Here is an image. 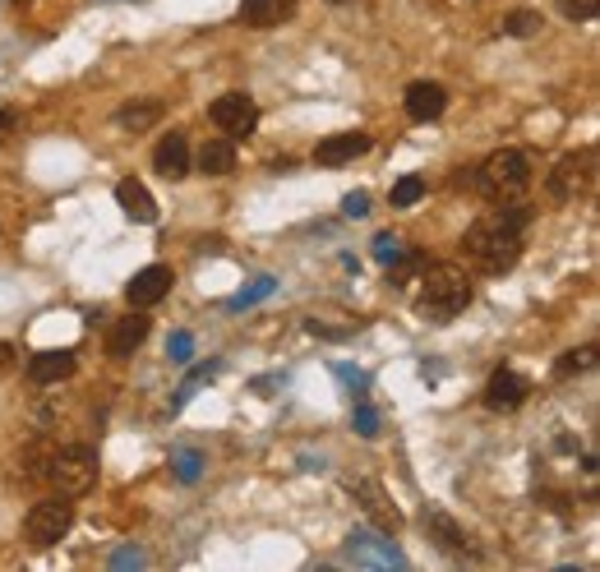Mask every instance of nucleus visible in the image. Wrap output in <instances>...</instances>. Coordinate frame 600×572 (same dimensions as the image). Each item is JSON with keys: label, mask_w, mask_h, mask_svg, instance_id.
Returning a JSON list of instances; mask_svg holds the SVG:
<instances>
[{"label": "nucleus", "mask_w": 600, "mask_h": 572, "mask_svg": "<svg viewBox=\"0 0 600 572\" xmlns=\"http://www.w3.org/2000/svg\"><path fill=\"white\" fill-rule=\"evenodd\" d=\"M527 393H531V383L522 379V374L499 370L485 383V406H490V411H517V406L527 402Z\"/></svg>", "instance_id": "nucleus-10"}, {"label": "nucleus", "mask_w": 600, "mask_h": 572, "mask_svg": "<svg viewBox=\"0 0 600 572\" xmlns=\"http://www.w3.org/2000/svg\"><path fill=\"white\" fill-rule=\"evenodd\" d=\"M144 337H148V319L139 310L130 314V319H120L116 328H111V337H107V351L116 360H125V356H134L139 346H144Z\"/></svg>", "instance_id": "nucleus-17"}, {"label": "nucleus", "mask_w": 600, "mask_h": 572, "mask_svg": "<svg viewBox=\"0 0 600 572\" xmlns=\"http://www.w3.org/2000/svg\"><path fill=\"white\" fill-rule=\"evenodd\" d=\"M157 120H162V102H157V97H144V102H125V107L116 111V125H120V130H130V134L153 130Z\"/></svg>", "instance_id": "nucleus-19"}, {"label": "nucleus", "mask_w": 600, "mask_h": 572, "mask_svg": "<svg viewBox=\"0 0 600 572\" xmlns=\"http://www.w3.org/2000/svg\"><path fill=\"white\" fill-rule=\"evenodd\" d=\"M296 5L300 0H245V5H240V24L245 28H277L296 14Z\"/></svg>", "instance_id": "nucleus-15"}, {"label": "nucleus", "mask_w": 600, "mask_h": 572, "mask_svg": "<svg viewBox=\"0 0 600 572\" xmlns=\"http://www.w3.org/2000/svg\"><path fill=\"white\" fill-rule=\"evenodd\" d=\"M139 563H144V554H139V549H120L116 559H111V568H139Z\"/></svg>", "instance_id": "nucleus-34"}, {"label": "nucleus", "mask_w": 600, "mask_h": 572, "mask_svg": "<svg viewBox=\"0 0 600 572\" xmlns=\"http://www.w3.org/2000/svg\"><path fill=\"white\" fill-rule=\"evenodd\" d=\"M476 190L490 203H513L531 190V157L522 148H499L476 167Z\"/></svg>", "instance_id": "nucleus-3"}, {"label": "nucleus", "mask_w": 600, "mask_h": 572, "mask_svg": "<svg viewBox=\"0 0 600 572\" xmlns=\"http://www.w3.org/2000/svg\"><path fill=\"white\" fill-rule=\"evenodd\" d=\"M199 171H204V176H231V171H236V143L208 139L204 148H199Z\"/></svg>", "instance_id": "nucleus-20"}, {"label": "nucleus", "mask_w": 600, "mask_h": 572, "mask_svg": "<svg viewBox=\"0 0 600 572\" xmlns=\"http://www.w3.org/2000/svg\"><path fill=\"white\" fill-rule=\"evenodd\" d=\"M351 494L365 503V513H370L374 522L384 526V531H397V526H402V513H397L393 503H388V494L374 485V480H351Z\"/></svg>", "instance_id": "nucleus-16"}, {"label": "nucleus", "mask_w": 600, "mask_h": 572, "mask_svg": "<svg viewBox=\"0 0 600 572\" xmlns=\"http://www.w3.org/2000/svg\"><path fill=\"white\" fill-rule=\"evenodd\" d=\"M153 167L167 180H185L190 176V139H185V134H167V139L153 148Z\"/></svg>", "instance_id": "nucleus-14"}, {"label": "nucleus", "mask_w": 600, "mask_h": 572, "mask_svg": "<svg viewBox=\"0 0 600 572\" xmlns=\"http://www.w3.org/2000/svg\"><path fill=\"white\" fill-rule=\"evenodd\" d=\"M347 554L356 563H384V568H402V563H407L393 540H379V536H370V531H351Z\"/></svg>", "instance_id": "nucleus-12"}, {"label": "nucleus", "mask_w": 600, "mask_h": 572, "mask_svg": "<svg viewBox=\"0 0 600 572\" xmlns=\"http://www.w3.org/2000/svg\"><path fill=\"white\" fill-rule=\"evenodd\" d=\"M540 24H545V19H540L536 10H513V14H504V19H499L504 37H536Z\"/></svg>", "instance_id": "nucleus-21"}, {"label": "nucleus", "mask_w": 600, "mask_h": 572, "mask_svg": "<svg viewBox=\"0 0 600 572\" xmlns=\"http://www.w3.org/2000/svg\"><path fill=\"white\" fill-rule=\"evenodd\" d=\"M388 199H393V208H416V203L425 199V180H420V176H402Z\"/></svg>", "instance_id": "nucleus-26"}, {"label": "nucleus", "mask_w": 600, "mask_h": 572, "mask_svg": "<svg viewBox=\"0 0 600 572\" xmlns=\"http://www.w3.org/2000/svg\"><path fill=\"white\" fill-rule=\"evenodd\" d=\"M531 222L527 203H494L490 213H480L462 236V254L476 263L480 273H504L522 259V231Z\"/></svg>", "instance_id": "nucleus-1"}, {"label": "nucleus", "mask_w": 600, "mask_h": 572, "mask_svg": "<svg viewBox=\"0 0 600 572\" xmlns=\"http://www.w3.org/2000/svg\"><path fill=\"white\" fill-rule=\"evenodd\" d=\"M356 434L360 439H374V434H379V411H374L370 402H365V397H356Z\"/></svg>", "instance_id": "nucleus-30"}, {"label": "nucleus", "mask_w": 600, "mask_h": 572, "mask_svg": "<svg viewBox=\"0 0 600 572\" xmlns=\"http://www.w3.org/2000/svg\"><path fill=\"white\" fill-rule=\"evenodd\" d=\"M360 153H370V134L347 130V134H328V139L314 148V162H319V167H342V162H356Z\"/></svg>", "instance_id": "nucleus-9"}, {"label": "nucleus", "mask_w": 600, "mask_h": 572, "mask_svg": "<svg viewBox=\"0 0 600 572\" xmlns=\"http://www.w3.org/2000/svg\"><path fill=\"white\" fill-rule=\"evenodd\" d=\"M277 291V282L273 277H254L250 286H245V291H240V296H231L227 300V310H250V305H259V300H268Z\"/></svg>", "instance_id": "nucleus-25"}, {"label": "nucleus", "mask_w": 600, "mask_h": 572, "mask_svg": "<svg viewBox=\"0 0 600 572\" xmlns=\"http://www.w3.org/2000/svg\"><path fill=\"white\" fill-rule=\"evenodd\" d=\"M402 102H407V116H411V120L430 125V120L444 116L448 93H444V84H430V79H420V84L407 88V97H402Z\"/></svg>", "instance_id": "nucleus-11"}, {"label": "nucleus", "mask_w": 600, "mask_h": 572, "mask_svg": "<svg viewBox=\"0 0 600 572\" xmlns=\"http://www.w3.org/2000/svg\"><path fill=\"white\" fill-rule=\"evenodd\" d=\"M116 203H120V213L130 217V222H144V227H153V222H157V199L148 194L144 180H120V185H116Z\"/></svg>", "instance_id": "nucleus-13"}, {"label": "nucleus", "mask_w": 600, "mask_h": 572, "mask_svg": "<svg viewBox=\"0 0 600 572\" xmlns=\"http://www.w3.org/2000/svg\"><path fill=\"white\" fill-rule=\"evenodd\" d=\"M402 250H407V245H402V240H397L393 231H379V236H374V259L384 263V268H388V263L402 259Z\"/></svg>", "instance_id": "nucleus-29"}, {"label": "nucleus", "mask_w": 600, "mask_h": 572, "mask_svg": "<svg viewBox=\"0 0 600 572\" xmlns=\"http://www.w3.org/2000/svg\"><path fill=\"white\" fill-rule=\"evenodd\" d=\"M14 125H19V116H14V111H0V143L14 134Z\"/></svg>", "instance_id": "nucleus-36"}, {"label": "nucleus", "mask_w": 600, "mask_h": 572, "mask_svg": "<svg viewBox=\"0 0 600 572\" xmlns=\"http://www.w3.org/2000/svg\"><path fill=\"white\" fill-rule=\"evenodd\" d=\"M167 356L176 360V365H190V356H194V337L180 328V333H171L167 337Z\"/></svg>", "instance_id": "nucleus-31"}, {"label": "nucleus", "mask_w": 600, "mask_h": 572, "mask_svg": "<svg viewBox=\"0 0 600 572\" xmlns=\"http://www.w3.org/2000/svg\"><path fill=\"white\" fill-rule=\"evenodd\" d=\"M171 471H176L180 485H194V480L204 476V453H199V448H180V453L171 457Z\"/></svg>", "instance_id": "nucleus-22"}, {"label": "nucleus", "mask_w": 600, "mask_h": 572, "mask_svg": "<svg viewBox=\"0 0 600 572\" xmlns=\"http://www.w3.org/2000/svg\"><path fill=\"white\" fill-rule=\"evenodd\" d=\"M430 531L439 536V545H448V549H457L462 540H467L462 531H457V522H453L448 513H430Z\"/></svg>", "instance_id": "nucleus-27"}, {"label": "nucleus", "mask_w": 600, "mask_h": 572, "mask_svg": "<svg viewBox=\"0 0 600 572\" xmlns=\"http://www.w3.org/2000/svg\"><path fill=\"white\" fill-rule=\"evenodd\" d=\"M14 360H19V356H14V346H10V342H0V379H5V374L14 370Z\"/></svg>", "instance_id": "nucleus-35"}, {"label": "nucleus", "mask_w": 600, "mask_h": 572, "mask_svg": "<svg viewBox=\"0 0 600 572\" xmlns=\"http://www.w3.org/2000/svg\"><path fill=\"white\" fill-rule=\"evenodd\" d=\"M342 213H347V217H365V213H370V194H365V190L347 194V199H342Z\"/></svg>", "instance_id": "nucleus-32"}, {"label": "nucleus", "mask_w": 600, "mask_h": 572, "mask_svg": "<svg viewBox=\"0 0 600 572\" xmlns=\"http://www.w3.org/2000/svg\"><path fill=\"white\" fill-rule=\"evenodd\" d=\"M217 370H222L217 360H208V365H199V370H194L190 379H185V388H180V397H176V402H171V411H180V406H185V402H190V397H194V388H199V383H208Z\"/></svg>", "instance_id": "nucleus-28"}, {"label": "nucleus", "mask_w": 600, "mask_h": 572, "mask_svg": "<svg viewBox=\"0 0 600 572\" xmlns=\"http://www.w3.org/2000/svg\"><path fill=\"white\" fill-rule=\"evenodd\" d=\"M596 365V346H582V351H568V356L554 360V379H573V374L591 370Z\"/></svg>", "instance_id": "nucleus-23"}, {"label": "nucleus", "mask_w": 600, "mask_h": 572, "mask_svg": "<svg viewBox=\"0 0 600 572\" xmlns=\"http://www.w3.org/2000/svg\"><path fill=\"white\" fill-rule=\"evenodd\" d=\"M74 374V351H37L28 360V379L33 383H60Z\"/></svg>", "instance_id": "nucleus-18"}, {"label": "nucleus", "mask_w": 600, "mask_h": 572, "mask_svg": "<svg viewBox=\"0 0 600 572\" xmlns=\"http://www.w3.org/2000/svg\"><path fill=\"white\" fill-rule=\"evenodd\" d=\"M596 185V148H582V153H568L554 162L550 180H545V190L550 199H577V194H587Z\"/></svg>", "instance_id": "nucleus-6"}, {"label": "nucleus", "mask_w": 600, "mask_h": 572, "mask_svg": "<svg viewBox=\"0 0 600 572\" xmlns=\"http://www.w3.org/2000/svg\"><path fill=\"white\" fill-rule=\"evenodd\" d=\"M47 466H51V448L47 443H33L24 453V480L28 485H47Z\"/></svg>", "instance_id": "nucleus-24"}, {"label": "nucleus", "mask_w": 600, "mask_h": 572, "mask_svg": "<svg viewBox=\"0 0 600 572\" xmlns=\"http://www.w3.org/2000/svg\"><path fill=\"white\" fill-rule=\"evenodd\" d=\"M568 19H596V0H564Z\"/></svg>", "instance_id": "nucleus-33"}, {"label": "nucleus", "mask_w": 600, "mask_h": 572, "mask_svg": "<svg viewBox=\"0 0 600 572\" xmlns=\"http://www.w3.org/2000/svg\"><path fill=\"white\" fill-rule=\"evenodd\" d=\"M171 282H176V273H171L167 263H148V268L134 273V282L125 286V296H130L134 310H148V305H157V300H167Z\"/></svg>", "instance_id": "nucleus-8"}, {"label": "nucleus", "mask_w": 600, "mask_h": 572, "mask_svg": "<svg viewBox=\"0 0 600 572\" xmlns=\"http://www.w3.org/2000/svg\"><path fill=\"white\" fill-rule=\"evenodd\" d=\"M47 485L65 499H79L97 485V453L88 443H70V448H51V466H47Z\"/></svg>", "instance_id": "nucleus-4"}, {"label": "nucleus", "mask_w": 600, "mask_h": 572, "mask_svg": "<svg viewBox=\"0 0 600 572\" xmlns=\"http://www.w3.org/2000/svg\"><path fill=\"white\" fill-rule=\"evenodd\" d=\"M333 5H347V0H333Z\"/></svg>", "instance_id": "nucleus-37"}, {"label": "nucleus", "mask_w": 600, "mask_h": 572, "mask_svg": "<svg viewBox=\"0 0 600 572\" xmlns=\"http://www.w3.org/2000/svg\"><path fill=\"white\" fill-rule=\"evenodd\" d=\"M420 314L434 323H448L471 305V277L457 263H425L420 268Z\"/></svg>", "instance_id": "nucleus-2"}, {"label": "nucleus", "mask_w": 600, "mask_h": 572, "mask_svg": "<svg viewBox=\"0 0 600 572\" xmlns=\"http://www.w3.org/2000/svg\"><path fill=\"white\" fill-rule=\"evenodd\" d=\"M70 526H74V503L65 499V494H51V499H42V503H33V508H28L24 536H28V545L51 549V545H60V540H65V531H70Z\"/></svg>", "instance_id": "nucleus-5"}, {"label": "nucleus", "mask_w": 600, "mask_h": 572, "mask_svg": "<svg viewBox=\"0 0 600 572\" xmlns=\"http://www.w3.org/2000/svg\"><path fill=\"white\" fill-rule=\"evenodd\" d=\"M208 120H213L217 130H227L231 139H245V134H254V125H259V107H254L250 93H222L208 107Z\"/></svg>", "instance_id": "nucleus-7"}]
</instances>
